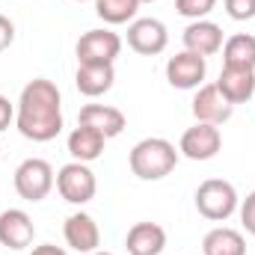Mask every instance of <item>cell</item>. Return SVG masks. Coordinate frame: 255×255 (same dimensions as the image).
Masks as SVG:
<instances>
[{
	"label": "cell",
	"mask_w": 255,
	"mask_h": 255,
	"mask_svg": "<svg viewBox=\"0 0 255 255\" xmlns=\"http://www.w3.org/2000/svg\"><path fill=\"white\" fill-rule=\"evenodd\" d=\"M57 190L63 196L65 202H71V205H86L95 190H98V181H95V172L86 166V163H80V160H71V163H65L63 169L57 172Z\"/></svg>",
	"instance_id": "5b68a950"
},
{
	"label": "cell",
	"mask_w": 255,
	"mask_h": 255,
	"mask_svg": "<svg viewBox=\"0 0 255 255\" xmlns=\"http://www.w3.org/2000/svg\"><path fill=\"white\" fill-rule=\"evenodd\" d=\"M128 255H160L166 247V232L157 223H136L128 232Z\"/></svg>",
	"instance_id": "2e32d148"
},
{
	"label": "cell",
	"mask_w": 255,
	"mask_h": 255,
	"mask_svg": "<svg viewBox=\"0 0 255 255\" xmlns=\"http://www.w3.org/2000/svg\"><path fill=\"white\" fill-rule=\"evenodd\" d=\"M223 63L229 68H250L255 71V36L238 33L223 45Z\"/></svg>",
	"instance_id": "ffe728a7"
},
{
	"label": "cell",
	"mask_w": 255,
	"mask_h": 255,
	"mask_svg": "<svg viewBox=\"0 0 255 255\" xmlns=\"http://www.w3.org/2000/svg\"><path fill=\"white\" fill-rule=\"evenodd\" d=\"M217 89L223 92V98H226L229 104H247L255 95V71L223 65L220 80H217Z\"/></svg>",
	"instance_id": "5bb4252c"
},
{
	"label": "cell",
	"mask_w": 255,
	"mask_h": 255,
	"mask_svg": "<svg viewBox=\"0 0 255 255\" xmlns=\"http://www.w3.org/2000/svg\"><path fill=\"white\" fill-rule=\"evenodd\" d=\"M214 6H217V0H175L178 15L193 18V21H202L208 12H214Z\"/></svg>",
	"instance_id": "7402d4cb"
},
{
	"label": "cell",
	"mask_w": 255,
	"mask_h": 255,
	"mask_svg": "<svg viewBox=\"0 0 255 255\" xmlns=\"http://www.w3.org/2000/svg\"><path fill=\"white\" fill-rule=\"evenodd\" d=\"M15 125L21 136L33 142H48L63 130V104H60V89L57 83L36 77L21 89L18 98V113Z\"/></svg>",
	"instance_id": "6da1fadb"
},
{
	"label": "cell",
	"mask_w": 255,
	"mask_h": 255,
	"mask_svg": "<svg viewBox=\"0 0 255 255\" xmlns=\"http://www.w3.org/2000/svg\"><path fill=\"white\" fill-rule=\"evenodd\" d=\"M241 223H244V229L255 235V190L244 199V205H241Z\"/></svg>",
	"instance_id": "cb8c5ba5"
},
{
	"label": "cell",
	"mask_w": 255,
	"mask_h": 255,
	"mask_svg": "<svg viewBox=\"0 0 255 255\" xmlns=\"http://www.w3.org/2000/svg\"><path fill=\"white\" fill-rule=\"evenodd\" d=\"M226 12L235 21H250L255 18V0H226Z\"/></svg>",
	"instance_id": "603a6c76"
},
{
	"label": "cell",
	"mask_w": 255,
	"mask_h": 255,
	"mask_svg": "<svg viewBox=\"0 0 255 255\" xmlns=\"http://www.w3.org/2000/svg\"><path fill=\"white\" fill-rule=\"evenodd\" d=\"M202 253L205 255H247V241L241 232L235 229H211L202 241Z\"/></svg>",
	"instance_id": "d6986e66"
},
{
	"label": "cell",
	"mask_w": 255,
	"mask_h": 255,
	"mask_svg": "<svg viewBox=\"0 0 255 255\" xmlns=\"http://www.w3.org/2000/svg\"><path fill=\"white\" fill-rule=\"evenodd\" d=\"M139 0H95V15L107 24H125L136 15Z\"/></svg>",
	"instance_id": "44dd1931"
},
{
	"label": "cell",
	"mask_w": 255,
	"mask_h": 255,
	"mask_svg": "<svg viewBox=\"0 0 255 255\" xmlns=\"http://www.w3.org/2000/svg\"><path fill=\"white\" fill-rule=\"evenodd\" d=\"M113 80H116V71L110 63H95V65H80L77 74H74V83L80 89V95L86 98H98L104 92L113 89Z\"/></svg>",
	"instance_id": "e0dca14e"
},
{
	"label": "cell",
	"mask_w": 255,
	"mask_h": 255,
	"mask_svg": "<svg viewBox=\"0 0 255 255\" xmlns=\"http://www.w3.org/2000/svg\"><path fill=\"white\" fill-rule=\"evenodd\" d=\"M36 238V226L27 211L9 208L0 214V244L9 250H27Z\"/></svg>",
	"instance_id": "8fae6325"
},
{
	"label": "cell",
	"mask_w": 255,
	"mask_h": 255,
	"mask_svg": "<svg viewBox=\"0 0 255 255\" xmlns=\"http://www.w3.org/2000/svg\"><path fill=\"white\" fill-rule=\"evenodd\" d=\"M12 42H15V24H12L6 15H0V54H3Z\"/></svg>",
	"instance_id": "d4e9b609"
},
{
	"label": "cell",
	"mask_w": 255,
	"mask_h": 255,
	"mask_svg": "<svg viewBox=\"0 0 255 255\" xmlns=\"http://www.w3.org/2000/svg\"><path fill=\"white\" fill-rule=\"evenodd\" d=\"M205 74H208L205 57H199L193 51H181V54H175L166 63V80L175 89H199L202 80H205Z\"/></svg>",
	"instance_id": "30bf717a"
},
{
	"label": "cell",
	"mask_w": 255,
	"mask_h": 255,
	"mask_svg": "<svg viewBox=\"0 0 255 255\" xmlns=\"http://www.w3.org/2000/svg\"><path fill=\"white\" fill-rule=\"evenodd\" d=\"M92 255H113V253H92Z\"/></svg>",
	"instance_id": "83f0119b"
},
{
	"label": "cell",
	"mask_w": 255,
	"mask_h": 255,
	"mask_svg": "<svg viewBox=\"0 0 255 255\" xmlns=\"http://www.w3.org/2000/svg\"><path fill=\"white\" fill-rule=\"evenodd\" d=\"M223 145V136H220V128L217 125H205V122H196L193 128H187L181 133V145L178 151L190 160H211L217 157Z\"/></svg>",
	"instance_id": "ba28073f"
},
{
	"label": "cell",
	"mask_w": 255,
	"mask_h": 255,
	"mask_svg": "<svg viewBox=\"0 0 255 255\" xmlns=\"http://www.w3.org/2000/svg\"><path fill=\"white\" fill-rule=\"evenodd\" d=\"M104 142L107 139L98 130H92V128H86V125H77L68 133V154L74 160H80V163H89V160H98L101 157Z\"/></svg>",
	"instance_id": "ac0fdd59"
},
{
	"label": "cell",
	"mask_w": 255,
	"mask_h": 255,
	"mask_svg": "<svg viewBox=\"0 0 255 255\" xmlns=\"http://www.w3.org/2000/svg\"><path fill=\"white\" fill-rule=\"evenodd\" d=\"M235 113V104H229L223 98V92L217 89V83H208V86H199L196 98H193V116L196 122H205V125H223L229 122Z\"/></svg>",
	"instance_id": "9c48e42d"
},
{
	"label": "cell",
	"mask_w": 255,
	"mask_h": 255,
	"mask_svg": "<svg viewBox=\"0 0 255 255\" xmlns=\"http://www.w3.org/2000/svg\"><path fill=\"white\" fill-rule=\"evenodd\" d=\"M130 172L142 181H160L166 178L175 163H178V151L169 139L163 136H148V139H139L133 148H130Z\"/></svg>",
	"instance_id": "7a4b0ae2"
},
{
	"label": "cell",
	"mask_w": 255,
	"mask_h": 255,
	"mask_svg": "<svg viewBox=\"0 0 255 255\" xmlns=\"http://www.w3.org/2000/svg\"><path fill=\"white\" fill-rule=\"evenodd\" d=\"M196 211L211 223H223L238 211V190L223 178H208L196 190Z\"/></svg>",
	"instance_id": "3957f363"
},
{
	"label": "cell",
	"mask_w": 255,
	"mask_h": 255,
	"mask_svg": "<svg viewBox=\"0 0 255 255\" xmlns=\"http://www.w3.org/2000/svg\"><path fill=\"white\" fill-rule=\"evenodd\" d=\"M181 39H184V48L199 54V57H211V54H217L223 48V30L214 21H205V18L193 21Z\"/></svg>",
	"instance_id": "9a60e30c"
},
{
	"label": "cell",
	"mask_w": 255,
	"mask_h": 255,
	"mask_svg": "<svg viewBox=\"0 0 255 255\" xmlns=\"http://www.w3.org/2000/svg\"><path fill=\"white\" fill-rule=\"evenodd\" d=\"M12 119H15V107L9 104L6 95H0V130H6V128L12 125Z\"/></svg>",
	"instance_id": "484cf974"
},
{
	"label": "cell",
	"mask_w": 255,
	"mask_h": 255,
	"mask_svg": "<svg viewBox=\"0 0 255 255\" xmlns=\"http://www.w3.org/2000/svg\"><path fill=\"white\" fill-rule=\"evenodd\" d=\"M77 125H86L92 130H98L104 139L119 136L125 130V113L110 107V104H86L77 116Z\"/></svg>",
	"instance_id": "4fadbf2b"
},
{
	"label": "cell",
	"mask_w": 255,
	"mask_h": 255,
	"mask_svg": "<svg viewBox=\"0 0 255 255\" xmlns=\"http://www.w3.org/2000/svg\"><path fill=\"white\" fill-rule=\"evenodd\" d=\"M30 255H68V253L60 250V247H54V244H45V247H36Z\"/></svg>",
	"instance_id": "4316f807"
},
{
	"label": "cell",
	"mask_w": 255,
	"mask_h": 255,
	"mask_svg": "<svg viewBox=\"0 0 255 255\" xmlns=\"http://www.w3.org/2000/svg\"><path fill=\"white\" fill-rule=\"evenodd\" d=\"M128 45H130V51H136L142 57H157L166 51L169 33H166L163 21H157V18H136L128 27Z\"/></svg>",
	"instance_id": "52a82bcc"
},
{
	"label": "cell",
	"mask_w": 255,
	"mask_h": 255,
	"mask_svg": "<svg viewBox=\"0 0 255 255\" xmlns=\"http://www.w3.org/2000/svg\"><path fill=\"white\" fill-rule=\"evenodd\" d=\"M77 3H83V0H77Z\"/></svg>",
	"instance_id": "f546056e"
},
{
	"label": "cell",
	"mask_w": 255,
	"mask_h": 255,
	"mask_svg": "<svg viewBox=\"0 0 255 255\" xmlns=\"http://www.w3.org/2000/svg\"><path fill=\"white\" fill-rule=\"evenodd\" d=\"M122 54V39L113 30H89L77 42V63L80 65H95V63H110Z\"/></svg>",
	"instance_id": "8992f818"
},
{
	"label": "cell",
	"mask_w": 255,
	"mask_h": 255,
	"mask_svg": "<svg viewBox=\"0 0 255 255\" xmlns=\"http://www.w3.org/2000/svg\"><path fill=\"white\" fill-rule=\"evenodd\" d=\"M54 169L42 157H27L15 169V193L27 202H42L48 193L54 190Z\"/></svg>",
	"instance_id": "277c9868"
},
{
	"label": "cell",
	"mask_w": 255,
	"mask_h": 255,
	"mask_svg": "<svg viewBox=\"0 0 255 255\" xmlns=\"http://www.w3.org/2000/svg\"><path fill=\"white\" fill-rule=\"evenodd\" d=\"M63 235H65V244L71 247V250H77V253H98V247H101V232H98V223L89 217V214H71L68 220H65L63 226Z\"/></svg>",
	"instance_id": "7c38bea8"
},
{
	"label": "cell",
	"mask_w": 255,
	"mask_h": 255,
	"mask_svg": "<svg viewBox=\"0 0 255 255\" xmlns=\"http://www.w3.org/2000/svg\"><path fill=\"white\" fill-rule=\"evenodd\" d=\"M139 3H154V0H139Z\"/></svg>",
	"instance_id": "f1b7e54d"
}]
</instances>
